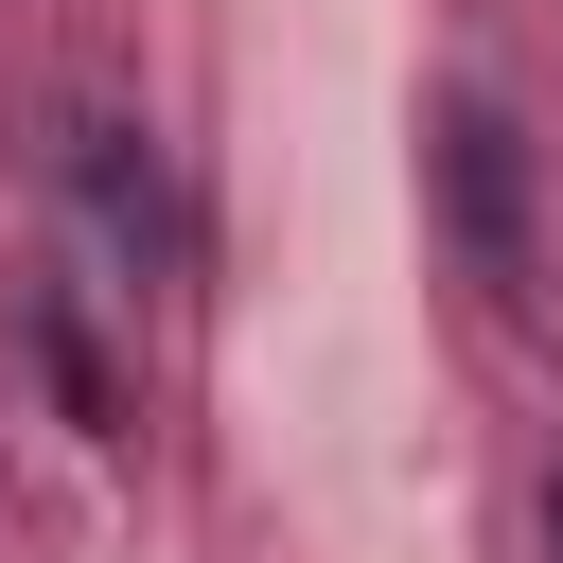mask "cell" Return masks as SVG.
Listing matches in <instances>:
<instances>
[{"mask_svg": "<svg viewBox=\"0 0 563 563\" xmlns=\"http://www.w3.org/2000/svg\"><path fill=\"white\" fill-rule=\"evenodd\" d=\"M70 194H88V229H106L141 282H194V194H176V158H158L141 123H70Z\"/></svg>", "mask_w": 563, "mask_h": 563, "instance_id": "6da1fadb", "label": "cell"}, {"mask_svg": "<svg viewBox=\"0 0 563 563\" xmlns=\"http://www.w3.org/2000/svg\"><path fill=\"white\" fill-rule=\"evenodd\" d=\"M440 194H457V246L510 282V264H528V158H510V106H493V88L440 106Z\"/></svg>", "mask_w": 563, "mask_h": 563, "instance_id": "7a4b0ae2", "label": "cell"}, {"mask_svg": "<svg viewBox=\"0 0 563 563\" xmlns=\"http://www.w3.org/2000/svg\"><path fill=\"white\" fill-rule=\"evenodd\" d=\"M545 563H563V475H545Z\"/></svg>", "mask_w": 563, "mask_h": 563, "instance_id": "3957f363", "label": "cell"}]
</instances>
